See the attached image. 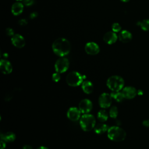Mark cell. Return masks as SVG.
<instances>
[{
  "label": "cell",
  "mask_w": 149,
  "mask_h": 149,
  "mask_svg": "<svg viewBox=\"0 0 149 149\" xmlns=\"http://www.w3.org/2000/svg\"><path fill=\"white\" fill-rule=\"evenodd\" d=\"M53 52L60 57H64L69 54L71 49V45L68 40L60 37L56 38L52 44Z\"/></svg>",
  "instance_id": "obj_1"
},
{
  "label": "cell",
  "mask_w": 149,
  "mask_h": 149,
  "mask_svg": "<svg viewBox=\"0 0 149 149\" xmlns=\"http://www.w3.org/2000/svg\"><path fill=\"white\" fill-rule=\"evenodd\" d=\"M107 135L111 140L119 142L125 139L126 137V133L122 128L113 126L108 129Z\"/></svg>",
  "instance_id": "obj_2"
},
{
  "label": "cell",
  "mask_w": 149,
  "mask_h": 149,
  "mask_svg": "<svg viewBox=\"0 0 149 149\" xmlns=\"http://www.w3.org/2000/svg\"><path fill=\"white\" fill-rule=\"evenodd\" d=\"M124 85L123 79L118 75L109 77L107 81V86L112 91H119L123 88Z\"/></svg>",
  "instance_id": "obj_3"
},
{
  "label": "cell",
  "mask_w": 149,
  "mask_h": 149,
  "mask_svg": "<svg viewBox=\"0 0 149 149\" xmlns=\"http://www.w3.org/2000/svg\"><path fill=\"white\" fill-rule=\"evenodd\" d=\"M95 123V119L94 116L91 114H84L80 119V126L85 132H89L93 129L96 125Z\"/></svg>",
  "instance_id": "obj_4"
},
{
  "label": "cell",
  "mask_w": 149,
  "mask_h": 149,
  "mask_svg": "<svg viewBox=\"0 0 149 149\" xmlns=\"http://www.w3.org/2000/svg\"><path fill=\"white\" fill-rule=\"evenodd\" d=\"M85 76L76 71H73L68 73L66 81L67 84L72 87H77L82 84Z\"/></svg>",
  "instance_id": "obj_5"
},
{
  "label": "cell",
  "mask_w": 149,
  "mask_h": 149,
  "mask_svg": "<svg viewBox=\"0 0 149 149\" xmlns=\"http://www.w3.org/2000/svg\"><path fill=\"white\" fill-rule=\"evenodd\" d=\"M69 61L68 59L65 57H61L55 63L54 67L56 72L59 73H63L65 72L69 68Z\"/></svg>",
  "instance_id": "obj_6"
},
{
  "label": "cell",
  "mask_w": 149,
  "mask_h": 149,
  "mask_svg": "<svg viewBox=\"0 0 149 149\" xmlns=\"http://www.w3.org/2000/svg\"><path fill=\"white\" fill-rule=\"evenodd\" d=\"M98 104L102 108H107L112 104V97L111 94L106 93L101 94L98 98Z\"/></svg>",
  "instance_id": "obj_7"
},
{
  "label": "cell",
  "mask_w": 149,
  "mask_h": 149,
  "mask_svg": "<svg viewBox=\"0 0 149 149\" xmlns=\"http://www.w3.org/2000/svg\"><path fill=\"white\" fill-rule=\"evenodd\" d=\"M86 52L90 55H95L100 52V48L99 45L95 42H88L86 44L84 47Z\"/></svg>",
  "instance_id": "obj_8"
},
{
  "label": "cell",
  "mask_w": 149,
  "mask_h": 149,
  "mask_svg": "<svg viewBox=\"0 0 149 149\" xmlns=\"http://www.w3.org/2000/svg\"><path fill=\"white\" fill-rule=\"evenodd\" d=\"M93 108V104L88 99H83L79 104V109L84 114L90 112Z\"/></svg>",
  "instance_id": "obj_9"
},
{
  "label": "cell",
  "mask_w": 149,
  "mask_h": 149,
  "mask_svg": "<svg viewBox=\"0 0 149 149\" xmlns=\"http://www.w3.org/2000/svg\"><path fill=\"white\" fill-rule=\"evenodd\" d=\"M11 42L12 45L17 48H22L24 47L26 44L24 37L20 34H15L11 37Z\"/></svg>",
  "instance_id": "obj_10"
},
{
  "label": "cell",
  "mask_w": 149,
  "mask_h": 149,
  "mask_svg": "<svg viewBox=\"0 0 149 149\" xmlns=\"http://www.w3.org/2000/svg\"><path fill=\"white\" fill-rule=\"evenodd\" d=\"M122 93L126 99H133L137 94V90L132 86H127L122 89Z\"/></svg>",
  "instance_id": "obj_11"
},
{
  "label": "cell",
  "mask_w": 149,
  "mask_h": 149,
  "mask_svg": "<svg viewBox=\"0 0 149 149\" xmlns=\"http://www.w3.org/2000/svg\"><path fill=\"white\" fill-rule=\"evenodd\" d=\"M81 112L76 107L70 108L67 112V116L72 121H77L80 118Z\"/></svg>",
  "instance_id": "obj_12"
},
{
  "label": "cell",
  "mask_w": 149,
  "mask_h": 149,
  "mask_svg": "<svg viewBox=\"0 0 149 149\" xmlns=\"http://www.w3.org/2000/svg\"><path fill=\"white\" fill-rule=\"evenodd\" d=\"M118 38V36L116 34V33H115L113 31H110L105 33L103 36L104 41L106 44L109 45H111L115 43Z\"/></svg>",
  "instance_id": "obj_13"
},
{
  "label": "cell",
  "mask_w": 149,
  "mask_h": 149,
  "mask_svg": "<svg viewBox=\"0 0 149 149\" xmlns=\"http://www.w3.org/2000/svg\"><path fill=\"white\" fill-rule=\"evenodd\" d=\"M0 69L3 74H8L12 72L13 68L11 63L9 61L5 59H2L0 61Z\"/></svg>",
  "instance_id": "obj_14"
},
{
  "label": "cell",
  "mask_w": 149,
  "mask_h": 149,
  "mask_svg": "<svg viewBox=\"0 0 149 149\" xmlns=\"http://www.w3.org/2000/svg\"><path fill=\"white\" fill-rule=\"evenodd\" d=\"M132 33L126 30L120 31L118 35L119 41L123 43H127L130 42L132 40Z\"/></svg>",
  "instance_id": "obj_15"
},
{
  "label": "cell",
  "mask_w": 149,
  "mask_h": 149,
  "mask_svg": "<svg viewBox=\"0 0 149 149\" xmlns=\"http://www.w3.org/2000/svg\"><path fill=\"white\" fill-rule=\"evenodd\" d=\"M24 5H23V2H21L20 1H16L12 5V13L14 16H19L23 12L24 9Z\"/></svg>",
  "instance_id": "obj_16"
},
{
  "label": "cell",
  "mask_w": 149,
  "mask_h": 149,
  "mask_svg": "<svg viewBox=\"0 0 149 149\" xmlns=\"http://www.w3.org/2000/svg\"><path fill=\"white\" fill-rule=\"evenodd\" d=\"M81 88L86 94H91L94 90L93 84L88 80H84L81 84Z\"/></svg>",
  "instance_id": "obj_17"
},
{
  "label": "cell",
  "mask_w": 149,
  "mask_h": 149,
  "mask_svg": "<svg viewBox=\"0 0 149 149\" xmlns=\"http://www.w3.org/2000/svg\"><path fill=\"white\" fill-rule=\"evenodd\" d=\"M16 139V135L14 133L11 132H6L1 134V139L6 143L13 142Z\"/></svg>",
  "instance_id": "obj_18"
},
{
  "label": "cell",
  "mask_w": 149,
  "mask_h": 149,
  "mask_svg": "<svg viewBox=\"0 0 149 149\" xmlns=\"http://www.w3.org/2000/svg\"><path fill=\"white\" fill-rule=\"evenodd\" d=\"M108 126L104 123H98L95 125L94 130L95 133L98 134H101L105 133L107 130H108Z\"/></svg>",
  "instance_id": "obj_19"
},
{
  "label": "cell",
  "mask_w": 149,
  "mask_h": 149,
  "mask_svg": "<svg viewBox=\"0 0 149 149\" xmlns=\"http://www.w3.org/2000/svg\"><path fill=\"white\" fill-rule=\"evenodd\" d=\"M97 118L101 122H106L108 118V115L107 112L105 109L100 110L97 113Z\"/></svg>",
  "instance_id": "obj_20"
},
{
  "label": "cell",
  "mask_w": 149,
  "mask_h": 149,
  "mask_svg": "<svg viewBox=\"0 0 149 149\" xmlns=\"http://www.w3.org/2000/svg\"><path fill=\"white\" fill-rule=\"evenodd\" d=\"M137 24L140 26L143 31H149V19H144L141 22H139L137 23Z\"/></svg>",
  "instance_id": "obj_21"
},
{
  "label": "cell",
  "mask_w": 149,
  "mask_h": 149,
  "mask_svg": "<svg viewBox=\"0 0 149 149\" xmlns=\"http://www.w3.org/2000/svg\"><path fill=\"white\" fill-rule=\"evenodd\" d=\"M111 95L112 98H113L117 102H122L125 98L122 93L119 91H113L111 93Z\"/></svg>",
  "instance_id": "obj_22"
},
{
  "label": "cell",
  "mask_w": 149,
  "mask_h": 149,
  "mask_svg": "<svg viewBox=\"0 0 149 149\" xmlns=\"http://www.w3.org/2000/svg\"><path fill=\"white\" fill-rule=\"evenodd\" d=\"M109 115L111 118H116L118 115V109L116 106H112L109 112Z\"/></svg>",
  "instance_id": "obj_23"
},
{
  "label": "cell",
  "mask_w": 149,
  "mask_h": 149,
  "mask_svg": "<svg viewBox=\"0 0 149 149\" xmlns=\"http://www.w3.org/2000/svg\"><path fill=\"white\" fill-rule=\"evenodd\" d=\"M112 31H113L115 33H119L121 30V26L118 23H113L112 24Z\"/></svg>",
  "instance_id": "obj_24"
},
{
  "label": "cell",
  "mask_w": 149,
  "mask_h": 149,
  "mask_svg": "<svg viewBox=\"0 0 149 149\" xmlns=\"http://www.w3.org/2000/svg\"><path fill=\"white\" fill-rule=\"evenodd\" d=\"M23 3L26 6H31L35 3V0H23Z\"/></svg>",
  "instance_id": "obj_25"
},
{
  "label": "cell",
  "mask_w": 149,
  "mask_h": 149,
  "mask_svg": "<svg viewBox=\"0 0 149 149\" xmlns=\"http://www.w3.org/2000/svg\"><path fill=\"white\" fill-rule=\"evenodd\" d=\"M60 73L56 72L54 73L52 76V79L53 81H54L55 82H58L59 81V80L61 79V77H60Z\"/></svg>",
  "instance_id": "obj_26"
},
{
  "label": "cell",
  "mask_w": 149,
  "mask_h": 149,
  "mask_svg": "<svg viewBox=\"0 0 149 149\" xmlns=\"http://www.w3.org/2000/svg\"><path fill=\"white\" fill-rule=\"evenodd\" d=\"M5 33L7 36L12 37L15 34V31L13 29H12L10 27H8L5 30Z\"/></svg>",
  "instance_id": "obj_27"
},
{
  "label": "cell",
  "mask_w": 149,
  "mask_h": 149,
  "mask_svg": "<svg viewBox=\"0 0 149 149\" xmlns=\"http://www.w3.org/2000/svg\"><path fill=\"white\" fill-rule=\"evenodd\" d=\"M27 23H28V21L26 19H21L18 21V24L22 26H24L27 25Z\"/></svg>",
  "instance_id": "obj_28"
},
{
  "label": "cell",
  "mask_w": 149,
  "mask_h": 149,
  "mask_svg": "<svg viewBox=\"0 0 149 149\" xmlns=\"http://www.w3.org/2000/svg\"><path fill=\"white\" fill-rule=\"evenodd\" d=\"M38 16V13L37 12H33L30 14V18L31 19H34Z\"/></svg>",
  "instance_id": "obj_29"
},
{
  "label": "cell",
  "mask_w": 149,
  "mask_h": 149,
  "mask_svg": "<svg viewBox=\"0 0 149 149\" xmlns=\"http://www.w3.org/2000/svg\"><path fill=\"white\" fill-rule=\"evenodd\" d=\"M6 142H5L4 141L2 140L1 141V143H0V145H1V149H4L6 147Z\"/></svg>",
  "instance_id": "obj_30"
},
{
  "label": "cell",
  "mask_w": 149,
  "mask_h": 149,
  "mask_svg": "<svg viewBox=\"0 0 149 149\" xmlns=\"http://www.w3.org/2000/svg\"><path fill=\"white\" fill-rule=\"evenodd\" d=\"M143 125L145 127H149V119L144 120L143 122Z\"/></svg>",
  "instance_id": "obj_31"
},
{
  "label": "cell",
  "mask_w": 149,
  "mask_h": 149,
  "mask_svg": "<svg viewBox=\"0 0 149 149\" xmlns=\"http://www.w3.org/2000/svg\"><path fill=\"white\" fill-rule=\"evenodd\" d=\"M23 149H33V148L30 145H24L23 147Z\"/></svg>",
  "instance_id": "obj_32"
},
{
  "label": "cell",
  "mask_w": 149,
  "mask_h": 149,
  "mask_svg": "<svg viewBox=\"0 0 149 149\" xmlns=\"http://www.w3.org/2000/svg\"><path fill=\"white\" fill-rule=\"evenodd\" d=\"M37 149H48V148H47L46 147H44V146H40L38 148H37Z\"/></svg>",
  "instance_id": "obj_33"
},
{
  "label": "cell",
  "mask_w": 149,
  "mask_h": 149,
  "mask_svg": "<svg viewBox=\"0 0 149 149\" xmlns=\"http://www.w3.org/2000/svg\"><path fill=\"white\" fill-rule=\"evenodd\" d=\"M120 1H122V2H129L130 0H120Z\"/></svg>",
  "instance_id": "obj_34"
},
{
  "label": "cell",
  "mask_w": 149,
  "mask_h": 149,
  "mask_svg": "<svg viewBox=\"0 0 149 149\" xmlns=\"http://www.w3.org/2000/svg\"><path fill=\"white\" fill-rule=\"evenodd\" d=\"M3 55H4V57H5V58H7L8 55V54H7V53H5V54H3Z\"/></svg>",
  "instance_id": "obj_35"
},
{
  "label": "cell",
  "mask_w": 149,
  "mask_h": 149,
  "mask_svg": "<svg viewBox=\"0 0 149 149\" xmlns=\"http://www.w3.org/2000/svg\"><path fill=\"white\" fill-rule=\"evenodd\" d=\"M15 1H22L23 0H15Z\"/></svg>",
  "instance_id": "obj_36"
}]
</instances>
